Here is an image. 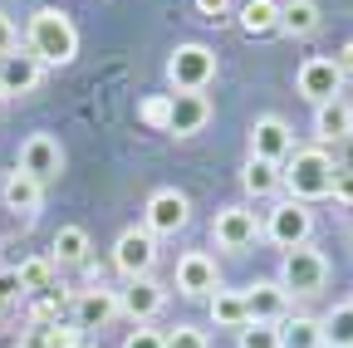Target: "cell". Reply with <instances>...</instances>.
<instances>
[{"label":"cell","instance_id":"1","mask_svg":"<svg viewBox=\"0 0 353 348\" xmlns=\"http://www.w3.org/2000/svg\"><path fill=\"white\" fill-rule=\"evenodd\" d=\"M25 50H30L44 69L74 64V54H79V30H74V20H69L59 6H44V10H34V15H30Z\"/></svg>","mask_w":353,"mask_h":348},{"label":"cell","instance_id":"2","mask_svg":"<svg viewBox=\"0 0 353 348\" xmlns=\"http://www.w3.org/2000/svg\"><path fill=\"white\" fill-rule=\"evenodd\" d=\"M334 177H339V167H334V157H329V147H294L290 152V167H285V187H290V196L294 201H324V196H334Z\"/></svg>","mask_w":353,"mask_h":348},{"label":"cell","instance_id":"3","mask_svg":"<svg viewBox=\"0 0 353 348\" xmlns=\"http://www.w3.org/2000/svg\"><path fill=\"white\" fill-rule=\"evenodd\" d=\"M211 79H216V50L206 45H176L167 54V83H172V94H206L211 89Z\"/></svg>","mask_w":353,"mask_h":348},{"label":"cell","instance_id":"4","mask_svg":"<svg viewBox=\"0 0 353 348\" xmlns=\"http://www.w3.org/2000/svg\"><path fill=\"white\" fill-rule=\"evenodd\" d=\"M260 231H265V240L270 245H280V250H294V245H309V236H314V211H309L304 201H275L270 206V216L260 221Z\"/></svg>","mask_w":353,"mask_h":348},{"label":"cell","instance_id":"5","mask_svg":"<svg viewBox=\"0 0 353 348\" xmlns=\"http://www.w3.org/2000/svg\"><path fill=\"white\" fill-rule=\"evenodd\" d=\"M280 285L290 294H319L329 285V255L319 245H294L280 260Z\"/></svg>","mask_w":353,"mask_h":348},{"label":"cell","instance_id":"6","mask_svg":"<svg viewBox=\"0 0 353 348\" xmlns=\"http://www.w3.org/2000/svg\"><path fill=\"white\" fill-rule=\"evenodd\" d=\"M157 265V236L148 226H128L118 240H113V270L123 280H148Z\"/></svg>","mask_w":353,"mask_h":348},{"label":"cell","instance_id":"7","mask_svg":"<svg viewBox=\"0 0 353 348\" xmlns=\"http://www.w3.org/2000/svg\"><path fill=\"white\" fill-rule=\"evenodd\" d=\"M187 221H192V201L176 187H157L143 206V226L152 236H176V231H187Z\"/></svg>","mask_w":353,"mask_h":348},{"label":"cell","instance_id":"8","mask_svg":"<svg viewBox=\"0 0 353 348\" xmlns=\"http://www.w3.org/2000/svg\"><path fill=\"white\" fill-rule=\"evenodd\" d=\"M294 89H299V99H309L314 108L329 103V99H343V69L334 59H324V54H309L299 64V74H294Z\"/></svg>","mask_w":353,"mask_h":348},{"label":"cell","instance_id":"9","mask_svg":"<svg viewBox=\"0 0 353 348\" xmlns=\"http://www.w3.org/2000/svg\"><path fill=\"white\" fill-rule=\"evenodd\" d=\"M260 236H265V231H260V216H255L250 206H221L216 221H211V240H216L221 250H250Z\"/></svg>","mask_w":353,"mask_h":348},{"label":"cell","instance_id":"10","mask_svg":"<svg viewBox=\"0 0 353 348\" xmlns=\"http://www.w3.org/2000/svg\"><path fill=\"white\" fill-rule=\"evenodd\" d=\"M20 172H30L34 182H54L59 172H64V147H59V138L54 133H30L25 143H20V162H15Z\"/></svg>","mask_w":353,"mask_h":348},{"label":"cell","instance_id":"11","mask_svg":"<svg viewBox=\"0 0 353 348\" xmlns=\"http://www.w3.org/2000/svg\"><path fill=\"white\" fill-rule=\"evenodd\" d=\"M241 294H245V319L250 324H285L290 319V289L280 280H255Z\"/></svg>","mask_w":353,"mask_h":348},{"label":"cell","instance_id":"12","mask_svg":"<svg viewBox=\"0 0 353 348\" xmlns=\"http://www.w3.org/2000/svg\"><path fill=\"white\" fill-rule=\"evenodd\" d=\"M216 289H221V270H216V260L206 250H187L182 260H176V294L211 299Z\"/></svg>","mask_w":353,"mask_h":348},{"label":"cell","instance_id":"13","mask_svg":"<svg viewBox=\"0 0 353 348\" xmlns=\"http://www.w3.org/2000/svg\"><path fill=\"white\" fill-rule=\"evenodd\" d=\"M123 309H118V289H108V285H83L79 294H74V324L88 334V329H108L113 319H118Z\"/></svg>","mask_w":353,"mask_h":348},{"label":"cell","instance_id":"14","mask_svg":"<svg viewBox=\"0 0 353 348\" xmlns=\"http://www.w3.org/2000/svg\"><path fill=\"white\" fill-rule=\"evenodd\" d=\"M290 152H294V133H290V123L285 118H255L250 123V157H260V162H290Z\"/></svg>","mask_w":353,"mask_h":348},{"label":"cell","instance_id":"15","mask_svg":"<svg viewBox=\"0 0 353 348\" xmlns=\"http://www.w3.org/2000/svg\"><path fill=\"white\" fill-rule=\"evenodd\" d=\"M162 304H167V289L148 275V280H128V289H118V309L132 319V324H148L162 314Z\"/></svg>","mask_w":353,"mask_h":348},{"label":"cell","instance_id":"16","mask_svg":"<svg viewBox=\"0 0 353 348\" xmlns=\"http://www.w3.org/2000/svg\"><path fill=\"white\" fill-rule=\"evenodd\" d=\"M39 79H44V64H39L30 50H15V54L0 59V94H6V99L34 94V89H39Z\"/></svg>","mask_w":353,"mask_h":348},{"label":"cell","instance_id":"17","mask_svg":"<svg viewBox=\"0 0 353 348\" xmlns=\"http://www.w3.org/2000/svg\"><path fill=\"white\" fill-rule=\"evenodd\" d=\"M353 138V103L348 99H329V103H319L314 108V143L319 147H339V143H348Z\"/></svg>","mask_w":353,"mask_h":348},{"label":"cell","instance_id":"18","mask_svg":"<svg viewBox=\"0 0 353 348\" xmlns=\"http://www.w3.org/2000/svg\"><path fill=\"white\" fill-rule=\"evenodd\" d=\"M211 123V99L206 94H172V138H196Z\"/></svg>","mask_w":353,"mask_h":348},{"label":"cell","instance_id":"19","mask_svg":"<svg viewBox=\"0 0 353 348\" xmlns=\"http://www.w3.org/2000/svg\"><path fill=\"white\" fill-rule=\"evenodd\" d=\"M0 196H6V206L15 211V216H25V221H34L39 216V206H44V182H34L30 172H10L6 177V187H0Z\"/></svg>","mask_w":353,"mask_h":348},{"label":"cell","instance_id":"20","mask_svg":"<svg viewBox=\"0 0 353 348\" xmlns=\"http://www.w3.org/2000/svg\"><path fill=\"white\" fill-rule=\"evenodd\" d=\"M241 187H245V196H250V201H265V196H275V192L285 187V172H280L275 162L250 157V162H245V172H241Z\"/></svg>","mask_w":353,"mask_h":348},{"label":"cell","instance_id":"21","mask_svg":"<svg viewBox=\"0 0 353 348\" xmlns=\"http://www.w3.org/2000/svg\"><path fill=\"white\" fill-rule=\"evenodd\" d=\"M319 25H324V15H319L314 0H285V6H280V30L290 39H309Z\"/></svg>","mask_w":353,"mask_h":348},{"label":"cell","instance_id":"22","mask_svg":"<svg viewBox=\"0 0 353 348\" xmlns=\"http://www.w3.org/2000/svg\"><path fill=\"white\" fill-rule=\"evenodd\" d=\"M88 231L83 226H59L54 231V245H50V260L54 265H88Z\"/></svg>","mask_w":353,"mask_h":348},{"label":"cell","instance_id":"23","mask_svg":"<svg viewBox=\"0 0 353 348\" xmlns=\"http://www.w3.org/2000/svg\"><path fill=\"white\" fill-rule=\"evenodd\" d=\"M211 324L241 334V329L250 324V319H245V294H241V289H216V294H211Z\"/></svg>","mask_w":353,"mask_h":348},{"label":"cell","instance_id":"24","mask_svg":"<svg viewBox=\"0 0 353 348\" xmlns=\"http://www.w3.org/2000/svg\"><path fill=\"white\" fill-rule=\"evenodd\" d=\"M241 30L250 39L275 34L280 30V0H245V6H241Z\"/></svg>","mask_w":353,"mask_h":348},{"label":"cell","instance_id":"25","mask_svg":"<svg viewBox=\"0 0 353 348\" xmlns=\"http://www.w3.org/2000/svg\"><path fill=\"white\" fill-rule=\"evenodd\" d=\"M15 270H20V289L39 299V294H50V289H54V270H59V265H54L50 255H30V260H20Z\"/></svg>","mask_w":353,"mask_h":348},{"label":"cell","instance_id":"26","mask_svg":"<svg viewBox=\"0 0 353 348\" xmlns=\"http://www.w3.org/2000/svg\"><path fill=\"white\" fill-rule=\"evenodd\" d=\"M280 348H324V324L309 319V314H294L280 324Z\"/></svg>","mask_w":353,"mask_h":348},{"label":"cell","instance_id":"27","mask_svg":"<svg viewBox=\"0 0 353 348\" xmlns=\"http://www.w3.org/2000/svg\"><path fill=\"white\" fill-rule=\"evenodd\" d=\"M319 324H324V348H353V299L334 304Z\"/></svg>","mask_w":353,"mask_h":348},{"label":"cell","instance_id":"28","mask_svg":"<svg viewBox=\"0 0 353 348\" xmlns=\"http://www.w3.org/2000/svg\"><path fill=\"white\" fill-rule=\"evenodd\" d=\"M138 123L152 127V133H167V127H172V94H152V99H143V103H138Z\"/></svg>","mask_w":353,"mask_h":348},{"label":"cell","instance_id":"29","mask_svg":"<svg viewBox=\"0 0 353 348\" xmlns=\"http://www.w3.org/2000/svg\"><path fill=\"white\" fill-rule=\"evenodd\" d=\"M83 329L79 324H50V329H34V348H79Z\"/></svg>","mask_w":353,"mask_h":348},{"label":"cell","instance_id":"30","mask_svg":"<svg viewBox=\"0 0 353 348\" xmlns=\"http://www.w3.org/2000/svg\"><path fill=\"white\" fill-rule=\"evenodd\" d=\"M236 348H280V324H245Z\"/></svg>","mask_w":353,"mask_h":348},{"label":"cell","instance_id":"31","mask_svg":"<svg viewBox=\"0 0 353 348\" xmlns=\"http://www.w3.org/2000/svg\"><path fill=\"white\" fill-rule=\"evenodd\" d=\"M30 324H34V329H50V324H59V289L39 294V299L30 304Z\"/></svg>","mask_w":353,"mask_h":348},{"label":"cell","instance_id":"32","mask_svg":"<svg viewBox=\"0 0 353 348\" xmlns=\"http://www.w3.org/2000/svg\"><path fill=\"white\" fill-rule=\"evenodd\" d=\"M162 338H167V348H211V343H206V334H201L196 324H176V329H172V334H162Z\"/></svg>","mask_w":353,"mask_h":348},{"label":"cell","instance_id":"33","mask_svg":"<svg viewBox=\"0 0 353 348\" xmlns=\"http://www.w3.org/2000/svg\"><path fill=\"white\" fill-rule=\"evenodd\" d=\"M25 299V289H20V270H0V304H20Z\"/></svg>","mask_w":353,"mask_h":348},{"label":"cell","instance_id":"34","mask_svg":"<svg viewBox=\"0 0 353 348\" xmlns=\"http://www.w3.org/2000/svg\"><path fill=\"white\" fill-rule=\"evenodd\" d=\"M123 348H167V338H162L157 329H143V324H138V329L123 338Z\"/></svg>","mask_w":353,"mask_h":348},{"label":"cell","instance_id":"35","mask_svg":"<svg viewBox=\"0 0 353 348\" xmlns=\"http://www.w3.org/2000/svg\"><path fill=\"white\" fill-rule=\"evenodd\" d=\"M15 50H20V30H15V20H10L6 10H0V59L15 54Z\"/></svg>","mask_w":353,"mask_h":348},{"label":"cell","instance_id":"36","mask_svg":"<svg viewBox=\"0 0 353 348\" xmlns=\"http://www.w3.org/2000/svg\"><path fill=\"white\" fill-rule=\"evenodd\" d=\"M334 201L339 206H353V172L339 167V177H334Z\"/></svg>","mask_w":353,"mask_h":348},{"label":"cell","instance_id":"37","mask_svg":"<svg viewBox=\"0 0 353 348\" xmlns=\"http://www.w3.org/2000/svg\"><path fill=\"white\" fill-rule=\"evenodd\" d=\"M196 15H206V20H226V15H231V0H196Z\"/></svg>","mask_w":353,"mask_h":348},{"label":"cell","instance_id":"38","mask_svg":"<svg viewBox=\"0 0 353 348\" xmlns=\"http://www.w3.org/2000/svg\"><path fill=\"white\" fill-rule=\"evenodd\" d=\"M334 64L343 69V79H353V39H348V45H343L339 54H334Z\"/></svg>","mask_w":353,"mask_h":348},{"label":"cell","instance_id":"39","mask_svg":"<svg viewBox=\"0 0 353 348\" xmlns=\"http://www.w3.org/2000/svg\"><path fill=\"white\" fill-rule=\"evenodd\" d=\"M339 147H348V162H343V172H353V138H348V143H339Z\"/></svg>","mask_w":353,"mask_h":348},{"label":"cell","instance_id":"40","mask_svg":"<svg viewBox=\"0 0 353 348\" xmlns=\"http://www.w3.org/2000/svg\"><path fill=\"white\" fill-rule=\"evenodd\" d=\"M79 348H99V343H88V338H83V343H79Z\"/></svg>","mask_w":353,"mask_h":348},{"label":"cell","instance_id":"41","mask_svg":"<svg viewBox=\"0 0 353 348\" xmlns=\"http://www.w3.org/2000/svg\"><path fill=\"white\" fill-rule=\"evenodd\" d=\"M0 319H6V304H0Z\"/></svg>","mask_w":353,"mask_h":348},{"label":"cell","instance_id":"42","mask_svg":"<svg viewBox=\"0 0 353 348\" xmlns=\"http://www.w3.org/2000/svg\"><path fill=\"white\" fill-rule=\"evenodd\" d=\"M0 103H6V94H0Z\"/></svg>","mask_w":353,"mask_h":348}]
</instances>
